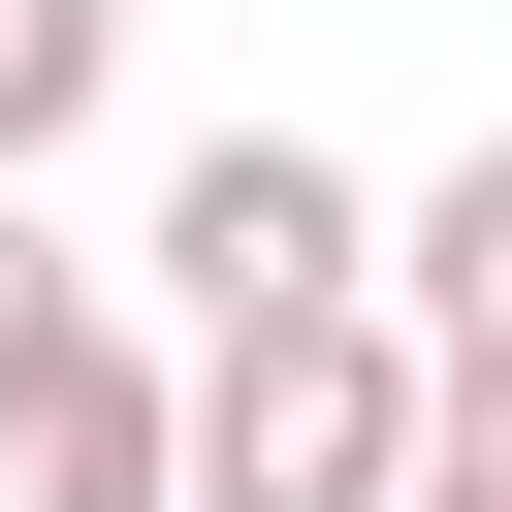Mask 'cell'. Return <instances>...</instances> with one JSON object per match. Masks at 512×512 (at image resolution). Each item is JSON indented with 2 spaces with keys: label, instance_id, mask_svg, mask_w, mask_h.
Wrapping results in <instances>:
<instances>
[{
  "label": "cell",
  "instance_id": "6da1fadb",
  "mask_svg": "<svg viewBox=\"0 0 512 512\" xmlns=\"http://www.w3.org/2000/svg\"><path fill=\"white\" fill-rule=\"evenodd\" d=\"M416 448H448L416 288H320V320H224L192 352V512H416Z\"/></svg>",
  "mask_w": 512,
  "mask_h": 512
},
{
  "label": "cell",
  "instance_id": "5b68a950",
  "mask_svg": "<svg viewBox=\"0 0 512 512\" xmlns=\"http://www.w3.org/2000/svg\"><path fill=\"white\" fill-rule=\"evenodd\" d=\"M96 96H128V0H0V192H32Z\"/></svg>",
  "mask_w": 512,
  "mask_h": 512
},
{
  "label": "cell",
  "instance_id": "277c9868",
  "mask_svg": "<svg viewBox=\"0 0 512 512\" xmlns=\"http://www.w3.org/2000/svg\"><path fill=\"white\" fill-rule=\"evenodd\" d=\"M384 288H416V352H512V128H480V160L384 224Z\"/></svg>",
  "mask_w": 512,
  "mask_h": 512
},
{
  "label": "cell",
  "instance_id": "8992f818",
  "mask_svg": "<svg viewBox=\"0 0 512 512\" xmlns=\"http://www.w3.org/2000/svg\"><path fill=\"white\" fill-rule=\"evenodd\" d=\"M64 352H96V256H64V224H32V192H0V416H32V384H64Z\"/></svg>",
  "mask_w": 512,
  "mask_h": 512
},
{
  "label": "cell",
  "instance_id": "3957f363",
  "mask_svg": "<svg viewBox=\"0 0 512 512\" xmlns=\"http://www.w3.org/2000/svg\"><path fill=\"white\" fill-rule=\"evenodd\" d=\"M0 512H192V352H128V320H96V352L0 416Z\"/></svg>",
  "mask_w": 512,
  "mask_h": 512
},
{
  "label": "cell",
  "instance_id": "52a82bcc",
  "mask_svg": "<svg viewBox=\"0 0 512 512\" xmlns=\"http://www.w3.org/2000/svg\"><path fill=\"white\" fill-rule=\"evenodd\" d=\"M416 512H512V480H416Z\"/></svg>",
  "mask_w": 512,
  "mask_h": 512
},
{
  "label": "cell",
  "instance_id": "7a4b0ae2",
  "mask_svg": "<svg viewBox=\"0 0 512 512\" xmlns=\"http://www.w3.org/2000/svg\"><path fill=\"white\" fill-rule=\"evenodd\" d=\"M320 288H384V192H352L320 128H192V160H160V320L224 352V320H320Z\"/></svg>",
  "mask_w": 512,
  "mask_h": 512
}]
</instances>
